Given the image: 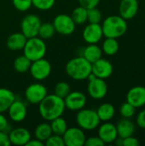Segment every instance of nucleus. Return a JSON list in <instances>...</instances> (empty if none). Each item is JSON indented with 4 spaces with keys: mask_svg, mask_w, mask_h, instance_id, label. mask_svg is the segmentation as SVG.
Segmentation results:
<instances>
[{
    "mask_svg": "<svg viewBox=\"0 0 145 146\" xmlns=\"http://www.w3.org/2000/svg\"><path fill=\"white\" fill-rule=\"evenodd\" d=\"M113 72V64L107 59L102 57L95 62L91 63V73L94 74L97 78L106 80L112 75Z\"/></svg>",
    "mask_w": 145,
    "mask_h": 146,
    "instance_id": "obj_13",
    "label": "nucleus"
},
{
    "mask_svg": "<svg viewBox=\"0 0 145 146\" xmlns=\"http://www.w3.org/2000/svg\"><path fill=\"white\" fill-rule=\"evenodd\" d=\"M51 70L52 67L50 62L44 58L32 62L29 68L32 77L38 81L47 79L51 74Z\"/></svg>",
    "mask_w": 145,
    "mask_h": 146,
    "instance_id": "obj_6",
    "label": "nucleus"
},
{
    "mask_svg": "<svg viewBox=\"0 0 145 146\" xmlns=\"http://www.w3.org/2000/svg\"><path fill=\"white\" fill-rule=\"evenodd\" d=\"M136 113V108L133 107L131 104H129L127 101L123 103L120 107V115L123 118L130 119L132 116H134Z\"/></svg>",
    "mask_w": 145,
    "mask_h": 146,
    "instance_id": "obj_33",
    "label": "nucleus"
},
{
    "mask_svg": "<svg viewBox=\"0 0 145 146\" xmlns=\"http://www.w3.org/2000/svg\"><path fill=\"white\" fill-rule=\"evenodd\" d=\"M8 134L10 144L17 146L26 145L32 139L30 131L25 127H16L11 130Z\"/></svg>",
    "mask_w": 145,
    "mask_h": 146,
    "instance_id": "obj_19",
    "label": "nucleus"
},
{
    "mask_svg": "<svg viewBox=\"0 0 145 146\" xmlns=\"http://www.w3.org/2000/svg\"><path fill=\"white\" fill-rule=\"evenodd\" d=\"M31 63H32V61H30L25 55H22V56H19L18 57L15 59L13 66L15 71H17L18 73L23 74V73L29 71Z\"/></svg>",
    "mask_w": 145,
    "mask_h": 146,
    "instance_id": "obj_28",
    "label": "nucleus"
},
{
    "mask_svg": "<svg viewBox=\"0 0 145 146\" xmlns=\"http://www.w3.org/2000/svg\"><path fill=\"white\" fill-rule=\"evenodd\" d=\"M139 8L138 0H121L119 5L120 15L125 20H132L138 14Z\"/></svg>",
    "mask_w": 145,
    "mask_h": 146,
    "instance_id": "obj_18",
    "label": "nucleus"
},
{
    "mask_svg": "<svg viewBox=\"0 0 145 146\" xmlns=\"http://www.w3.org/2000/svg\"><path fill=\"white\" fill-rule=\"evenodd\" d=\"M12 3L14 7L21 12L28 10L32 5V0H12Z\"/></svg>",
    "mask_w": 145,
    "mask_h": 146,
    "instance_id": "obj_36",
    "label": "nucleus"
},
{
    "mask_svg": "<svg viewBox=\"0 0 145 146\" xmlns=\"http://www.w3.org/2000/svg\"><path fill=\"white\" fill-rule=\"evenodd\" d=\"M102 19V12L97 7L87 9V21L89 23H101Z\"/></svg>",
    "mask_w": 145,
    "mask_h": 146,
    "instance_id": "obj_32",
    "label": "nucleus"
},
{
    "mask_svg": "<svg viewBox=\"0 0 145 146\" xmlns=\"http://www.w3.org/2000/svg\"><path fill=\"white\" fill-rule=\"evenodd\" d=\"M47 95V88L41 83L31 84L25 91L26 100L32 104H38Z\"/></svg>",
    "mask_w": 145,
    "mask_h": 146,
    "instance_id": "obj_9",
    "label": "nucleus"
},
{
    "mask_svg": "<svg viewBox=\"0 0 145 146\" xmlns=\"http://www.w3.org/2000/svg\"><path fill=\"white\" fill-rule=\"evenodd\" d=\"M102 50L103 53L106 54L107 56H114L120 50V44L117 38H106L102 44Z\"/></svg>",
    "mask_w": 145,
    "mask_h": 146,
    "instance_id": "obj_25",
    "label": "nucleus"
},
{
    "mask_svg": "<svg viewBox=\"0 0 145 146\" xmlns=\"http://www.w3.org/2000/svg\"><path fill=\"white\" fill-rule=\"evenodd\" d=\"M71 17L76 25H82L85 23L87 21V9L80 5L76 7L73 10Z\"/></svg>",
    "mask_w": 145,
    "mask_h": 146,
    "instance_id": "obj_29",
    "label": "nucleus"
},
{
    "mask_svg": "<svg viewBox=\"0 0 145 146\" xmlns=\"http://www.w3.org/2000/svg\"><path fill=\"white\" fill-rule=\"evenodd\" d=\"M27 38L21 32V33H12L8 37L7 39V47L13 51H19L23 50Z\"/></svg>",
    "mask_w": 145,
    "mask_h": 146,
    "instance_id": "obj_20",
    "label": "nucleus"
},
{
    "mask_svg": "<svg viewBox=\"0 0 145 146\" xmlns=\"http://www.w3.org/2000/svg\"><path fill=\"white\" fill-rule=\"evenodd\" d=\"M65 70L71 79L74 80H85L91 73V63L84 56H77L67 62Z\"/></svg>",
    "mask_w": 145,
    "mask_h": 146,
    "instance_id": "obj_2",
    "label": "nucleus"
},
{
    "mask_svg": "<svg viewBox=\"0 0 145 146\" xmlns=\"http://www.w3.org/2000/svg\"><path fill=\"white\" fill-rule=\"evenodd\" d=\"M45 146H65L62 136L52 133L44 142Z\"/></svg>",
    "mask_w": 145,
    "mask_h": 146,
    "instance_id": "obj_35",
    "label": "nucleus"
},
{
    "mask_svg": "<svg viewBox=\"0 0 145 146\" xmlns=\"http://www.w3.org/2000/svg\"><path fill=\"white\" fill-rule=\"evenodd\" d=\"M86 96L79 91L70 92L64 98L66 109L72 111H79L82 110L86 105Z\"/></svg>",
    "mask_w": 145,
    "mask_h": 146,
    "instance_id": "obj_11",
    "label": "nucleus"
},
{
    "mask_svg": "<svg viewBox=\"0 0 145 146\" xmlns=\"http://www.w3.org/2000/svg\"><path fill=\"white\" fill-rule=\"evenodd\" d=\"M82 36L87 44H97L103 37L100 23H89L83 30Z\"/></svg>",
    "mask_w": 145,
    "mask_h": 146,
    "instance_id": "obj_14",
    "label": "nucleus"
},
{
    "mask_svg": "<svg viewBox=\"0 0 145 146\" xmlns=\"http://www.w3.org/2000/svg\"><path fill=\"white\" fill-rule=\"evenodd\" d=\"M56 32L62 35H70L72 34L76 27V24L73 21L71 15L67 14L57 15L52 22Z\"/></svg>",
    "mask_w": 145,
    "mask_h": 146,
    "instance_id": "obj_8",
    "label": "nucleus"
},
{
    "mask_svg": "<svg viewBox=\"0 0 145 146\" xmlns=\"http://www.w3.org/2000/svg\"><path fill=\"white\" fill-rule=\"evenodd\" d=\"M144 10H145V2H144Z\"/></svg>",
    "mask_w": 145,
    "mask_h": 146,
    "instance_id": "obj_44",
    "label": "nucleus"
},
{
    "mask_svg": "<svg viewBox=\"0 0 145 146\" xmlns=\"http://www.w3.org/2000/svg\"><path fill=\"white\" fill-rule=\"evenodd\" d=\"M91 63L95 62L103 56V50L97 44H89L83 50V56Z\"/></svg>",
    "mask_w": 145,
    "mask_h": 146,
    "instance_id": "obj_22",
    "label": "nucleus"
},
{
    "mask_svg": "<svg viewBox=\"0 0 145 146\" xmlns=\"http://www.w3.org/2000/svg\"><path fill=\"white\" fill-rule=\"evenodd\" d=\"M41 23V20L37 15L29 14L26 15L21 21V33L26 37V38L36 37L38 36Z\"/></svg>",
    "mask_w": 145,
    "mask_h": 146,
    "instance_id": "obj_7",
    "label": "nucleus"
},
{
    "mask_svg": "<svg viewBox=\"0 0 145 146\" xmlns=\"http://www.w3.org/2000/svg\"><path fill=\"white\" fill-rule=\"evenodd\" d=\"M101 0H79V3L80 6L85 9H91L94 7H97Z\"/></svg>",
    "mask_w": 145,
    "mask_h": 146,
    "instance_id": "obj_38",
    "label": "nucleus"
},
{
    "mask_svg": "<svg viewBox=\"0 0 145 146\" xmlns=\"http://www.w3.org/2000/svg\"><path fill=\"white\" fill-rule=\"evenodd\" d=\"M47 47L44 39L36 36L27 38L26 44L23 48V52L30 61L33 62L44 58L46 54Z\"/></svg>",
    "mask_w": 145,
    "mask_h": 146,
    "instance_id": "obj_4",
    "label": "nucleus"
},
{
    "mask_svg": "<svg viewBox=\"0 0 145 146\" xmlns=\"http://www.w3.org/2000/svg\"><path fill=\"white\" fill-rule=\"evenodd\" d=\"M10 145L8 133L6 131H0V146H9Z\"/></svg>",
    "mask_w": 145,
    "mask_h": 146,
    "instance_id": "obj_41",
    "label": "nucleus"
},
{
    "mask_svg": "<svg viewBox=\"0 0 145 146\" xmlns=\"http://www.w3.org/2000/svg\"><path fill=\"white\" fill-rule=\"evenodd\" d=\"M51 134H52L51 127H50V124L48 122H43V123L38 124L34 130L35 139L44 143Z\"/></svg>",
    "mask_w": 145,
    "mask_h": 146,
    "instance_id": "obj_26",
    "label": "nucleus"
},
{
    "mask_svg": "<svg viewBox=\"0 0 145 146\" xmlns=\"http://www.w3.org/2000/svg\"><path fill=\"white\" fill-rule=\"evenodd\" d=\"M98 137L104 142V144H112L119 137L116 126L109 121H104L98 126Z\"/></svg>",
    "mask_w": 145,
    "mask_h": 146,
    "instance_id": "obj_16",
    "label": "nucleus"
},
{
    "mask_svg": "<svg viewBox=\"0 0 145 146\" xmlns=\"http://www.w3.org/2000/svg\"><path fill=\"white\" fill-rule=\"evenodd\" d=\"M15 99V95L11 90L0 88V113L6 112Z\"/></svg>",
    "mask_w": 145,
    "mask_h": 146,
    "instance_id": "obj_23",
    "label": "nucleus"
},
{
    "mask_svg": "<svg viewBox=\"0 0 145 146\" xmlns=\"http://www.w3.org/2000/svg\"><path fill=\"white\" fill-rule=\"evenodd\" d=\"M65 146H83L86 139L84 130L80 127H68L62 135Z\"/></svg>",
    "mask_w": 145,
    "mask_h": 146,
    "instance_id": "obj_10",
    "label": "nucleus"
},
{
    "mask_svg": "<svg viewBox=\"0 0 145 146\" xmlns=\"http://www.w3.org/2000/svg\"><path fill=\"white\" fill-rule=\"evenodd\" d=\"M9 122L7 118L3 115V113H0V131H6L8 129Z\"/></svg>",
    "mask_w": 145,
    "mask_h": 146,
    "instance_id": "obj_42",
    "label": "nucleus"
},
{
    "mask_svg": "<svg viewBox=\"0 0 145 146\" xmlns=\"http://www.w3.org/2000/svg\"><path fill=\"white\" fill-rule=\"evenodd\" d=\"M136 124L140 128L145 129V109L142 110L137 115Z\"/></svg>",
    "mask_w": 145,
    "mask_h": 146,
    "instance_id": "obj_40",
    "label": "nucleus"
},
{
    "mask_svg": "<svg viewBox=\"0 0 145 146\" xmlns=\"http://www.w3.org/2000/svg\"><path fill=\"white\" fill-rule=\"evenodd\" d=\"M115 126L117 128L118 136L122 139L133 135L136 130V126L134 122H132L130 119L127 118L121 119Z\"/></svg>",
    "mask_w": 145,
    "mask_h": 146,
    "instance_id": "obj_21",
    "label": "nucleus"
},
{
    "mask_svg": "<svg viewBox=\"0 0 145 146\" xmlns=\"http://www.w3.org/2000/svg\"><path fill=\"white\" fill-rule=\"evenodd\" d=\"M55 33H56V29L53 24L50 22H44V23H41L40 25L38 37L44 40V39L51 38L55 35Z\"/></svg>",
    "mask_w": 145,
    "mask_h": 146,
    "instance_id": "obj_30",
    "label": "nucleus"
},
{
    "mask_svg": "<svg viewBox=\"0 0 145 146\" xmlns=\"http://www.w3.org/2000/svg\"><path fill=\"white\" fill-rule=\"evenodd\" d=\"M97 113L101 121H109L115 115V108L110 103H104L98 107Z\"/></svg>",
    "mask_w": 145,
    "mask_h": 146,
    "instance_id": "obj_24",
    "label": "nucleus"
},
{
    "mask_svg": "<svg viewBox=\"0 0 145 146\" xmlns=\"http://www.w3.org/2000/svg\"><path fill=\"white\" fill-rule=\"evenodd\" d=\"M76 122L81 129L91 131L98 127L101 121L97 115V110L83 108L79 110L76 115Z\"/></svg>",
    "mask_w": 145,
    "mask_h": 146,
    "instance_id": "obj_5",
    "label": "nucleus"
},
{
    "mask_svg": "<svg viewBox=\"0 0 145 146\" xmlns=\"http://www.w3.org/2000/svg\"><path fill=\"white\" fill-rule=\"evenodd\" d=\"M44 143L37 139H30L27 144L26 145V146H44Z\"/></svg>",
    "mask_w": 145,
    "mask_h": 146,
    "instance_id": "obj_43",
    "label": "nucleus"
},
{
    "mask_svg": "<svg viewBox=\"0 0 145 146\" xmlns=\"http://www.w3.org/2000/svg\"><path fill=\"white\" fill-rule=\"evenodd\" d=\"M104 145V142L98 136H91L86 138L85 142V145L86 146H103Z\"/></svg>",
    "mask_w": 145,
    "mask_h": 146,
    "instance_id": "obj_37",
    "label": "nucleus"
},
{
    "mask_svg": "<svg viewBox=\"0 0 145 146\" xmlns=\"http://www.w3.org/2000/svg\"><path fill=\"white\" fill-rule=\"evenodd\" d=\"M50 122V124L51 127L52 133H54V134L62 136L64 134V133L67 131V129L68 128L67 121L62 116L57 117Z\"/></svg>",
    "mask_w": 145,
    "mask_h": 146,
    "instance_id": "obj_27",
    "label": "nucleus"
},
{
    "mask_svg": "<svg viewBox=\"0 0 145 146\" xmlns=\"http://www.w3.org/2000/svg\"><path fill=\"white\" fill-rule=\"evenodd\" d=\"M102 29L103 37L119 38L127 31L128 25L126 20L121 15H109L103 22Z\"/></svg>",
    "mask_w": 145,
    "mask_h": 146,
    "instance_id": "obj_3",
    "label": "nucleus"
},
{
    "mask_svg": "<svg viewBox=\"0 0 145 146\" xmlns=\"http://www.w3.org/2000/svg\"><path fill=\"white\" fill-rule=\"evenodd\" d=\"M32 2L35 8L45 11L50 9L54 6L56 0H32Z\"/></svg>",
    "mask_w": 145,
    "mask_h": 146,
    "instance_id": "obj_34",
    "label": "nucleus"
},
{
    "mask_svg": "<svg viewBox=\"0 0 145 146\" xmlns=\"http://www.w3.org/2000/svg\"><path fill=\"white\" fill-rule=\"evenodd\" d=\"M126 101L136 109L145 105V86H135L126 94Z\"/></svg>",
    "mask_w": 145,
    "mask_h": 146,
    "instance_id": "obj_17",
    "label": "nucleus"
},
{
    "mask_svg": "<svg viewBox=\"0 0 145 146\" xmlns=\"http://www.w3.org/2000/svg\"><path fill=\"white\" fill-rule=\"evenodd\" d=\"M71 92L70 90V86L68 82L66 81H60L58 82L55 88H54V94L56 95L57 97L61 98H65L67 95Z\"/></svg>",
    "mask_w": 145,
    "mask_h": 146,
    "instance_id": "obj_31",
    "label": "nucleus"
},
{
    "mask_svg": "<svg viewBox=\"0 0 145 146\" xmlns=\"http://www.w3.org/2000/svg\"><path fill=\"white\" fill-rule=\"evenodd\" d=\"M87 92L90 97L96 100L103 99L108 93V85L105 80L96 78L89 81L87 86Z\"/></svg>",
    "mask_w": 145,
    "mask_h": 146,
    "instance_id": "obj_12",
    "label": "nucleus"
},
{
    "mask_svg": "<svg viewBox=\"0 0 145 146\" xmlns=\"http://www.w3.org/2000/svg\"><path fill=\"white\" fill-rule=\"evenodd\" d=\"M9 118L15 122L23 121L27 115V108L24 102L15 99L8 109Z\"/></svg>",
    "mask_w": 145,
    "mask_h": 146,
    "instance_id": "obj_15",
    "label": "nucleus"
},
{
    "mask_svg": "<svg viewBox=\"0 0 145 146\" xmlns=\"http://www.w3.org/2000/svg\"><path fill=\"white\" fill-rule=\"evenodd\" d=\"M65 110L64 99L55 94L47 95L38 104L39 115L46 121H51L52 120L62 116Z\"/></svg>",
    "mask_w": 145,
    "mask_h": 146,
    "instance_id": "obj_1",
    "label": "nucleus"
},
{
    "mask_svg": "<svg viewBox=\"0 0 145 146\" xmlns=\"http://www.w3.org/2000/svg\"><path fill=\"white\" fill-rule=\"evenodd\" d=\"M140 145L138 139L133 135L123 139V146H138Z\"/></svg>",
    "mask_w": 145,
    "mask_h": 146,
    "instance_id": "obj_39",
    "label": "nucleus"
}]
</instances>
